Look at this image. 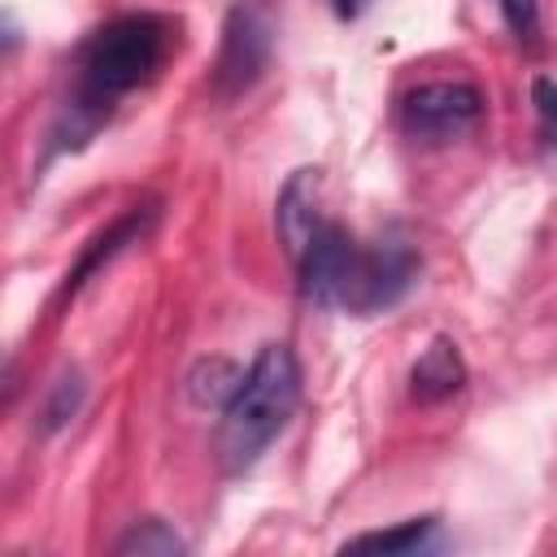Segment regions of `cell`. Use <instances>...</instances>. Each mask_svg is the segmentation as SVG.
Masks as SVG:
<instances>
[{
    "label": "cell",
    "mask_w": 557,
    "mask_h": 557,
    "mask_svg": "<svg viewBox=\"0 0 557 557\" xmlns=\"http://www.w3.org/2000/svg\"><path fill=\"white\" fill-rule=\"evenodd\" d=\"M265 61H270V22L261 4L244 0L226 13V26H222V52L213 65L218 96H239L244 87H252Z\"/></svg>",
    "instance_id": "5"
},
{
    "label": "cell",
    "mask_w": 557,
    "mask_h": 557,
    "mask_svg": "<svg viewBox=\"0 0 557 557\" xmlns=\"http://www.w3.org/2000/svg\"><path fill=\"white\" fill-rule=\"evenodd\" d=\"M300 405V361L287 344H265L244 370L235 396L218 422V461L226 474H244L274 444Z\"/></svg>",
    "instance_id": "2"
},
{
    "label": "cell",
    "mask_w": 557,
    "mask_h": 557,
    "mask_svg": "<svg viewBox=\"0 0 557 557\" xmlns=\"http://www.w3.org/2000/svg\"><path fill=\"white\" fill-rule=\"evenodd\" d=\"M466 387V361H461V348L448 339V335H435L413 370H409V396L422 400V405H435V400H448Z\"/></svg>",
    "instance_id": "7"
},
{
    "label": "cell",
    "mask_w": 557,
    "mask_h": 557,
    "mask_svg": "<svg viewBox=\"0 0 557 557\" xmlns=\"http://www.w3.org/2000/svg\"><path fill=\"white\" fill-rule=\"evenodd\" d=\"M170 52V22L157 13H126L104 22L87 44L78 48V78H74V100L65 104L57 139L83 144L96 135V126L109 117V109L148 83Z\"/></svg>",
    "instance_id": "1"
},
{
    "label": "cell",
    "mask_w": 557,
    "mask_h": 557,
    "mask_svg": "<svg viewBox=\"0 0 557 557\" xmlns=\"http://www.w3.org/2000/svg\"><path fill=\"white\" fill-rule=\"evenodd\" d=\"M144 218H148V213H144V209H135V213H126L122 222H113L100 239H91V248L83 252V261H78V265H74V274L65 278V292H78V287L87 283V274H91V270H100L109 257H117V252L126 248V239L144 235Z\"/></svg>",
    "instance_id": "11"
},
{
    "label": "cell",
    "mask_w": 557,
    "mask_h": 557,
    "mask_svg": "<svg viewBox=\"0 0 557 557\" xmlns=\"http://www.w3.org/2000/svg\"><path fill=\"white\" fill-rule=\"evenodd\" d=\"M366 4H370V0H335V13H339V17H357Z\"/></svg>",
    "instance_id": "15"
},
{
    "label": "cell",
    "mask_w": 557,
    "mask_h": 557,
    "mask_svg": "<svg viewBox=\"0 0 557 557\" xmlns=\"http://www.w3.org/2000/svg\"><path fill=\"white\" fill-rule=\"evenodd\" d=\"M531 100H535V113H540L544 131L557 139V83L535 78V83H531Z\"/></svg>",
    "instance_id": "14"
},
{
    "label": "cell",
    "mask_w": 557,
    "mask_h": 557,
    "mask_svg": "<svg viewBox=\"0 0 557 557\" xmlns=\"http://www.w3.org/2000/svg\"><path fill=\"white\" fill-rule=\"evenodd\" d=\"M431 535H435V518H409V522H396L387 531L352 535L344 544V553H383V557H392V553H418V548L431 544Z\"/></svg>",
    "instance_id": "10"
},
{
    "label": "cell",
    "mask_w": 557,
    "mask_h": 557,
    "mask_svg": "<svg viewBox=\"0 0 557 557\" xmlns=\"http://www.w3.org/2000/svg\"><path fill=\"white\" fill-rule=\"evenodd\" d=\"M413 278H418V252H413L409 239L383 235L370 248L357 244L348 278H344V292H339V309H348L357 318L383 313L413 287Z\"/></svg>",
    "instance_id": "3"
},
{
    "label": "cell",
    "mask_w": 557,
    "mask_h": 557,
    "mask_svg": "<svg viewBox=\"0 0 557 557\" xmlns=\"http://www.w3.org/2000/svg\"><path fill=\"white\" fill-rule=\"evenodd\" d=\"M113 553H122V557H183L187 540L161 518H139L113 540Z\"/></svg>",
    "instance_id": "9"
},
{
    "label": "cell",
    "mask_w": 557,
    "mask_h": 557,
    "mask_svg": "<svg viewBox=\"0 0 557 557\" xmlns=\"http://www.w3.org/2000/svg\"><path fill=\"white\" fill-rule=\"evenodd\" d=\"M318 187H322V174L318 170H296L287 178V187L278 191L274 222H278V235H283V244H287L292 257H300L305 244L322 226V218H318Z\"/></svg>",
    "instance_id": "6"
},
{
    "label": "cell",
    "mask_w": 557,
    "mask_h": 557,
    "mask_svg": "<svg viewBox=\"0 0 557 557\" xmlns=\"http://www.w3.org/2000/svg\"><path fill=\"white\" fill-rule=\"evenodd\" d=\"M483 113V91L474 83H422L400 100V126L409 139L448 144L466 135Z\"/></svg>",
    "instance_id": "4"
},
{
    "label": "cell",
    "mask_w": 557,
    "mask_h": 557,
    "mask_svg": "<svg viewBox=\"0 0 557 557\" xmlns=\"http://www.w3.org/2000/svg\"><path fill=\"white\" fill-rule=\"evenodd\" d=\"M500 13H505V26L518 35V39H531L535 26H540V0H496Z\"/></svg>",
    "instance_id": "13"
},
{
    "label": "cell",
    "mask_w": 557,
    "mask_h": 557,
    "mask_svg": "<svg viewBox=\"0 0 557 557\" xmlns=\"http://www.w3.org/2000/svg\"><path fill=\"white\" fill-rule=\"evenodd\" d=\"M83 374L78 370H70V374H61L52 387H48V400H44V431H61L78 409H83Z\"/></svg>",
    "instance_id": "12"
},
{
    "label": "cell",
    "mask_w": 557,
    "mask_h": 557,
    "mask_svg": "<svg viewBox=\"0 0 557 557\" xmlns=\"http://www.w3.org/2000/svg\"><path fill=\"white\" fill-rule=\"evenodd\" d=\"M239 379H244V370H239L235 361H226V357H200V361L187 370L183 392H187V400H191L196 409H226V400L235 396Z\"/></svg>",
    "instance_id": "8"
}]
</instances>
